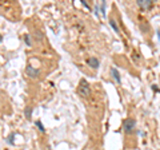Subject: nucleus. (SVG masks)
<instances>
[{"instance_id": "1", "label": "nucleus", "mask_w": 160, "mask_h": 150, "mask_svg": "<svg viewBox=\"0 0 160 150\" xmlns=\"http://www.w3.org/2000/svg\"><path fill=\"white\" fill-rule=\"evenodd\" d=\"M78 93L84 98L90 97V94H91V86H90V83H88L86 79H80V82H79Z\"/></svg>"}, {"instance_id": "2", "label": "nucleus", "mask_w": 160, "mask_h": 150, "mask_svg": "<svg viewBox=\"0 0 160 150\" xmlns=\"http://www.w3.org/2000/svg\"><path fill=\"white\" fill-rule=\"evenodd\" d=\"M135 126H136V121H135L134 118H127V119H124V122H123V130H124L126 134L134 133Z\"/></svg>"}, {"instance_id": "3", "label": "nucleus", "mask_w": 160, "mask_h": 150, "mask_svg": "<svg viewBox=\"0 0 160 150\" xmlns=\"http://www.w3.org/2000/svg\"><path fill=\"white\" fill-rule=\"evenodd\" d=\"M26 72H27V75H28L30 78H34V79H36V78L40 75V71L38 70V68H34L32 66H27Z\"/></svg>"}, {"instance_id": "4", "label": "nucleus", "mask_w": 160, "mask_h": 150, "mask_svg": "<svg viewBox=\"0 0 160 150\" xmlns=\"http://www.w3.org/2000/svg\"><path fill=\"white\" fill-rule=\"evenodd\" d=\"M136 3H138V5L142 9H149L152 5H153V1H152V0H138Z\"/></svg>"}, {"instance_id": "5", "label": "nucleus", "mask_w": 160, "mask_h": 150, "mask_svg": "<svg viewBox=\"0 0 160 150\" xmlns=\"http://www.w3.org/2000/svg\"><path fill=\"white\" fill-rule=\"evenodd\" d=\"M111 75L113 76V79L116 80V83H120L121 82V79H120V74H119V71L115 68V67H112L111 68Z\"/></svg>"}, {"instance_id": "6", "label": "nucleus", "mask_w": 160, "mask_h": 150, "mask_svg": "<svg viewBox=\"0 0 160 150\" xmlns=\"http://www.w3.org/2000/svg\"><path fill=\"white\" fill-rule=\"evenodd\" d=\"M87 63H88V64H90V66H91L92 68H97V67L100 66L99 60H97L96 58H90V59L87 60Z\"/></svg>"}, {"instance_id": "7", "label": "nucleus", "mask_w": 160, "mask_h": 150, "mask_svg": "<svg viewBox=\"0 0 160 150\" xmlns=\"http://www.w3.org/2000/svg\"><path fill=\"white\" fill-rule=\"evenodd\" d=\"M24 115L27 117V119H31V117H32V107H27L24 110Z\"/></svg>"}, {"instance_id": "8", "label": "nucleus", "mask_w": 160, "mask_h": 150, "mask_svg": "<svg viewBox=\"0 0 160 150\" xmlns=\"http://www.w3.org/2000/svg\"><path fill=\"white\" fill-rule=\"evenodd\" d=\"M109 24H111V27L113 28V31H115V32H119V27H117L116 22H115L113 19H109Z\"/></svg>"}, {"instance_id": "9", "label": "nucleus", "mask_w": 160, "mask_h": 150, "mask_svg": "<svg viewBox=\"0 0 160 150\" xmlns=\"http://www.w3.org/2000/svg\"><path fill=\"white\" fill-rule=\"evenodd\" d=\"M13 139H15V133H11V134H9V137L7 138L8 145H13Z\"/></svg>"}, {"instance_id": "10", "label": "nucleus", "mask_w": 160, "mask_h": 150, "mask_svg": "<svg viewBox=\"0 0 160 150\" xmlns=\"http://www.w3.org/2000/svg\"><path fill=\"white\" fill-rule=\"evenodd\" d=\"M36 126H38V127H39V130L41 133H44L45 131V129H44V126H43V123H41V122H40V121H38V122H36Z\"/></svg>"}, {"instance_id": "11", "label": "nucleus", "mask_w": 160, "mask_h": 150, "mask_svg": "<svg viewBox=\"0 0 160 150\" xmlns=\"http://www.w3.org/2000/svg\"><path fill=\"white\" fill-rule=\"evenodd\" d=\"M24 40H26L27 46H31V39H30V35H26V36H24Z\"/></svg>"}, {"instance_id": "12", "label": "nucleus", "mask_w": 160, "mask_h": 150, "mask_svg": "<svg viewBox=\"0 0 160 150\" xmlns=\"http://www.w3.org/2000/svg\"><path fill=\"white\" fill-rule=\"evenodd\" d=\"M140 28H142L143 31H148V30H149V27H148V24H146V26H144V24H142V26H140Z\"/></svg>"}, {"instance_id": "13", "label": "nucleus", "mask_w": 160, "mask_h": 150, "mask_svg": "<svg viewBox=\"0 0 160 150\" xmlns=\"http://www.w3.org/2000/svg\"><path fill=\"white\" fill-rule=\"evenodd\" d=\"M101 13H103V15H105V3H101Z\"/></svg>"}, {"instance_id": "14", "label": "nucleus", "mask_w": 160, "mask_h": 150, "mask_svg": "<svg viewBox=\"0 0 160 150\" xmlns=\"http://www.w3.org/2000/svg\"><path fill=\"white\" fill-rule=\"evenodd\" d=\"M35 36H36V39H41V38H43L41 32H36V34H35Z\"/></svg>"}, {"instance_id": "15", "label": "nucleus", "mask_w": 160, "mask_h": 150, "mask_svg": "<svg viewBox=\"0 0 160 150\" xmlns=\"http://www.w3.org/2000/svg\"><path fill=\"white\" fill-rule=\"evenodd\" d=\"M82 3H83V5H86V7H87V8H91V7H90V5H88V4H87V1H86V0H83V1H82Z\"/></svg>"}, {"instance_id": "16", "label": "nucleus", "mask_w": 160, "mask_h": 150, "mask_svg": "<svg viewBox=\"0 0 160 150\" xmlns=\"http://www.w3.org/2000/svg\"><path fill=\"white\" fill-rule=\"evenodd\" d=\"M1 40H3V38H1V35H0V43H1Z\"/></svg>"}]
</instances>
